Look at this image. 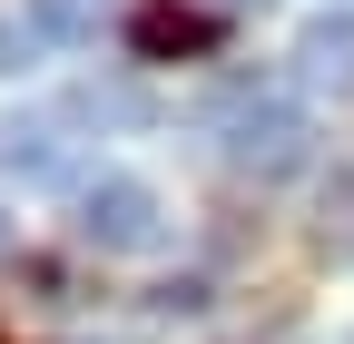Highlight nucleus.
I'll use <instances>...</instances> for the list:
<instances>
[{"label":"nucleus","instance_id":"f257e3e1","mask_svg":"<svg viewBox=\"0 0 354 344\" xmlns=\"http://www.w3.org/2000/svg\"><path fill=\"white\" fill-rule=\"evenodd\" d=\"M216 157L236 178H295L315 157V118L295 99H216Z\"/></svg>","mask_w":354,"mask_h":344},{"label":"nucleus","instance_id":"f03ea898","mask_svg":"<svg viewBox=\"0 0 354 344\" xmlns=\"http://www.w3.org/2000/svg\"><path fill=\"white\" fill-rule=\"evenodd\" d=\"M79 246H99V256H148V246H167V207H158V187H138V178H79Z\"/></svg>","mask_w":354,"mask_h":344},{"label":"nucleus","instance_id":"7ed1b4c3","mask_svg":"<svg viewBox=\"0 0 354 344\" xmlns=\"http://www.w3.org/2000/svg\"><path fill=\"white\" fill-rule=\"evenodd\" d=\"M128 50L138 59H197V50H216V20L187 10V0H138L128 10Z\"/></svg>","mask_w":354,"mask_h":344},{"label":"nucleus","instance_id":"20e7f679","mask_svg":"<svg viewBox=\"0 0 354 344\" xmlns=\"http://www.w3.org/2000/svg\"><path fill=\"white\" fill-rule=\"evenodd\" d=\"M295 79L354 99V10H315V20L295 30Z\"/></svg>","mask_w":354,"mask_h":344},{"label":"nucleus","instance_id":"39448f33","mask_svg":"<svg viewBox=\"0 0 354 344\" xmlns=\"http://www.w3.org/2000/svg\"><path fill=\"white\" fill-rule=\"evenodd\" d=\"M0 157H10V178H20V187H69V178H79V157H69V128H59V118H10Z\"/></svg>","mask_w":354,"mask_h":344},{"label":"nucleus","instance_id":"423d86ee","mask_svg":"<svg viewBox=\"0 0 354 344\" xmlns=\"http://www.w3.org/2000/svg\"><path fill=\"white\" fill-rule=\"evenodd\" d=\"M30 20H39V39H99L109 0H30Z\"/></svg>","mask_w":354,"mask_h":344},{"label":"nucleus","instance_id":"0eeeda50","mask_svg":"<svg viewBox=\"0 0 354 344\" xmlns=\"http://www.w3.org/2000/svg\"><path fill=\"white\" fill-rule=\"evenodd\" d=\"M79 108H88V118H138L148 99H138V89H118V79H109V89L88 79V89H79Z\"/></svg>","mask_w":354,"mask_h":344},{"label":"nucleus","instance_id":"6e6552de","mask_svg":"<svg viewBox=\"0 0 354 344\" xmlns=\"http://www.w3.org/2000/svg\"><path fill=\"white\" fill-rule=\"evenodd\" d=\"M39 50H50V39H39V20H20V30H10V20H0V69H30Z\"/></svg>","mask_w":354,"mask_h":344},{"label":"nucleus","instance_id":"1a4fd4ad","mask_svg":"<svg viewBox=\"0 0 354 344\" xmlns=\"http://www.w3.org/2000/svg\"><path fill=\"white\" fill-rule=\"evenodd\" d=\"M158 305H167V315H197V305H207V285H197V276H177V285H158Z\"/></svg>","mask_w":354,"mask_h":344},{"label":"nucleus","instance_id":"9d476101","mask_svg":"<svg viewBox=\"0 0 354 344\" xmlns=\"http://www.w3.org/2000/svg\"><path fill=\"white\" fill-rule=\"evenodd\" d=\"M10 246H20V227H10V207H0V256H10Z\"/></svg>","mask_w":354,"mask_h":344},{"label":"nucleus","instance_id":"9b49d317","mask_svg":"<svg viewBox=\"0 0 354 344\" xmlns=\"http://www.w3.org/2000/svg\"><path fill=\"white\" fill-rule=\"evenodd\" d=\"M344 344H354V334H344Z\"/></svg>","mask_w":354,"mask_h":344}]
</instances>
